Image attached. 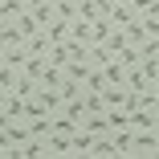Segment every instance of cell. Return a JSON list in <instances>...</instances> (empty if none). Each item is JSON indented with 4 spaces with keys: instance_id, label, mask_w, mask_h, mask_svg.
Instances as JSON below:
<instances>
[{
    "instance_id": "obj_19",
    "label": "cell",
    "mask_w": 159,
    "mask_h": 159,
    "mask_svg": "<svg viewBox=\"0 0 159 159\" xmlns=\"http://www.w3.org/2000/svg\"><path fill=\"white\" fill-rule=\"evenodd\" d=\"M102 94H106V110H114V106H126V94H131V90H126V86H106Z\"/></svg>"
},
{
    "instance_id": "obj_11",
    "label": "cell",
    "mask_w": 159,
    "mask_h": 159,
    "mask_svg": "<svg viewBox=\"0 0 159 159\" xmlns=\"http://www.w3.org/2000/svg\"><path fill=\"white\" fill-rule=\"evenodd\" d=\"M90 155H94V159H118V147H114V139H110V135H98Z\"/></svg>"
},
{
    "instance_id": "obj_10",
    "label": "cell",
    "mask_w": 159,
    "mask_h": 159,
    "mask_svg": "<svg viewBox=\"0 0 159 159\" xmlns=\"http://www.w3.org/2000/svg\"><path fill=\"white\" fill-rule=\"evenodd\" d=\"M25 49L33 53V57H49V49H53V41L45 37V29H41V33H33V37L25 41Z\"/></svg>"
},
{
    "instance_id": "obj_28",
    "label": "cell",
    "mask_w": 159,
    "mask_h": 159,
    "mask_svg": "<svg viewBox=\"0 0 159 159\" xmlns=\"http://www.w3.org/2000/svg\"><path fill=\"white\" fill-rule=\"evenodd\" d=\"M114 4H122V0H102V8H106V12H110V8H114Z\"/></svg>"
},
{
    "instance_id": "obj_2",
    "label": "cell",
    "mask_w": 159,
    "mask_h": 159,
    "mask_svg": "<svg viewBox=\"0 0 159 159\" xmlns=\"http://www.w3.org/2000/svg\"><path fill=\"white\" fill-rule=\"evenodd\" d=\"M25 102H29V98L4 90V94H0V118H25Z\"/></svg>"
},
{
    "instance_id": "obj_22",
    "label": "cell",
    "mask_w": 159,
    "mask_h": 159,
    "mask_svg": "<svg viewBox=\"0 0 159 159\" xmlns=\"http://www.w3.org/2000/svg\"><path fill=\"white\" fill-rule=\"evenodd\" d=\"M53 12H57L61 20H78V0H57Z\"/></svg>"
},
{
    "instance_id": "obj_6",
    "label": "cell",
    "mask_w": 159,
    "mask_h": 159,
    "mask_svg": "<svg viewBox=\"0 0 159 159\" xmlns=\"http://www.w3.org/2000/svg\"><path fill=\"white\" fill-rule=\"evenodd\" d=\"M25 122H29V135H33V139H49L53 135V114H33Z\"/></svg>"
},
{
    "instance_id": "obj_18",
    "label": "cell",
    "mask_w": 159,
    "mask_h": 159,
    "mask_svg": "<svg viewBox=\"0 0 159 159\" xmlns=\"http://www.w3.org/2000/svg\"><path fill=\"white\" fill-rule=\"evenodd\" d=\"M126 45H131V37H126V29H110V37H106V49H110V53L118 57V53H122Z\"/></svg>"
},
{
    "instance_id": "obj_24",
    "label": "cell",
    "mask_w": 159,
    "mask_h": 159,
    "mask_svg": "<svg viewBox=\"0 0 159 159\" xmlns=\"http://www.w3.org/2000/svg\"><path fill=\"white\" fill-rule=\"evenodd\" d=\"M86 90H106V70L94 66V70H90V78H86Z\"/></svg>"
},
{
    "instance_id": "obj_5",
    "label": "cell",
    "mask_w": 159,
    "mask_h": 159,
    "mask_svg": "<svg viewBox=\"0 0 159 159\" xmlns=\"http://www.w3.org/2000/svg\"><path fill=\"white\" fill-rule=\"evenodd\" d=\"M106 16H110V25H114V29H126V25H131L139 12H135V4H131V0H122V4H114Z\"/></svg>"
},
{
    "instance_id": "obj_26",
    "label": "cell",
    "mask_w": 159,
    "mask_h": 159,
    "mask_svg": "<svg viewBox=\"0 0 159 159\" xmlns=\"http://www.w3.org/2000/svg\"><path fill=\"white\" fill-rule=\"evenodd\" d=\"M139 70L147 74V82H155V78H159V57H143V61H139Z\"/></svg>"
},
{
    "instance_id": "obj_12",
    "label": "cell",
    "mask_w": 159,
    "mask_h": 159,
    "mask_svg": "<svg viewBox=\"0 0 159 159\" xmlns=\"http://www.w3.org/2000/svg\"><path fill=\"white\" fill-rule=\"evenodd\" d=\"M12 20H16V29L25 33V41L33 37V33H41V20H37V12H29V8H25L20 16H12Z\"/></svg>"
},
{
    "instance_id": "obj_27",
    "label": "cell",
    "mask_w": 159,
    "mask_h": 159,
    "mask_svg": "<svg viewBox=\"0 0 159 159\" xmlns=\"http://www.w3.org/2000/svg\"><path fill=\"white\" fill-rule=\"evenodd\" d=\"M139 53H143V57H159V37H147V41L139 45Z\"/></svg>"
},
{
    "instance_id": "obj_8",
    "label": "cell",
    "mask_w": 159,
    "mask_h": 159,
    "mask_svg": "<svg viewBox=\"0 0 159 159\" xmlns=\"http://www.w3.org/2000/svg\"><path fill=\"white\" fill-rule=\"evenodd\" d=\"M82 126H86L90 135H110V114H106V110H102V114H86Z\"/></svg>"
},
{
    "instance_id": "obj_25",
    "label": "cell",
    "mask_w": 159,
    "mask_h": 159,
    "mask_svg": "<svg viewBox=\"0 0 159 159\" xmlns=\"http://www.w3.org/2000/svg\"><path fill=\"white\" fill-rule=\"evenodd\" d=\"M118 61H122V66H139V61H143V53H139V45H126V49L118 53Z\"/></svg>"
},
{
    "instance_id": "obj_29",
    "label": "cell",
    "mask_w": 159,
    "mask_h": 159,
    "mask_svg": "<svg viewBox=\"0 0 159 159\" xmlns=\"http://www.w3.org/2000/svg\"><path fill=\"white\" fill-rule=\"evenodd\" d=\"M49 4H57V0H49Z\"/></svg>"
},
{
    "instance_id": "obj_1",
    "label": "cell",
    "mask_w": 159,
    "mask_h": 159,
    "mask_svg": "<svg viewBox=\"0 0 159 159\" xmlns=\"http://www.w3.org/2000/svg\"><path fill=\"white\" fill-rule=\"evenodd\" d=\"M151 155H159V139H155V131H135L131 159H151Z\"/></svg>"
},
{
    "instance_id": "obj_9",
    "label": "cell",
    "mask_w": 159,
    "mask_h": 159,
    "mask_svg": "<svg viewBox=\"0 0 159 159\" xmlns=\"http://www.w3.org/2000/svg\"><path fill=\"white\" fill-rule=\"evenodd\" d=\"M70 37L74 41H86V45H94V20H70Z\"/></svg>"
},
{
    "instance_id": "obj_13",
    "label": "cell",
    "mask_w": 159,
    "mask_h": 159,
    "mask_svg": "<svg viewBox=\"0 0 159 159\" xmlns=\"http://www.w3.org/2000/svg\"><path fill=\"white\" fill-rule=\"evenodd\" d=\"M45 37L57 45V41H70V20H61V16H53L49 25H45Z\"/></svg>"
},
{
    "instance_id": "obj_3",
    "label": "cell",
    "mask_w": 159,
    "mask_h": 159,
    "mask_svg": "<svg viewBox=\"0 0 159 159\" xmlns=\"http://www.w3.org/2000/svg\"><path fill=\"white\" fill-rule=\"evenodd\" d=\"M94 139H98V135H90L86 126H78V131L70 135V155H90L94 151Z\"/></svg>"
},
{
    "instance_id": "obj_15",
    "label": "cell",
    "mask_w": 159,
    "mask_h": 159,
    "mask_svg": "<svg viewBox=\"0 0 159 159\" xmlns=\"http://www.w3.org/2000/svg\"><path fill=\"white\" fill-rule=\"evenodd\" d=\"M78 16L82 20H98V16H106V8H102V0H78Z\"/></svg>"
},
{
    "instance_id": "obj_23",
    "label": "cell",
    "mask_w": 159,
    "mask_h": 159,
    "mask_svg": "<svg viewBox=\"0 0 159 159\" xmlns=\"http://www.w3.org/2000/svg\"><path fill=\"white\" fill-rule=\"evenodd\" d=\"M29 4H25V0H0V16H20Z\"/></svg>"
},
{
    "instance_id": "obj_7",
    "label": "cell",
    "mask_w": 159,
    "mask_h": 159,
    "mask_svg": "<svg viewBox=\"0 0 159 159\" xmlns=\"http://www.w3.org/2000/svg\"><path fill=\"white\" fill-rule=\"evenodd\" d=\"M110 139H114L118 155H131V147H135V126H114V131H110Z\"/></svg>"
},
{
    "instance_id": "obj_20",
    "label": "cell",
    "mask_w": 159,
    "mask_h": 159,
    "mask_svg": "<svg viewBox=\"0 0 159 159\" xmlns=\"http://www.w3.org/2000/svg\"><path fill=\"white\" fill-rule=\"evenodd\" d=\"M126 37H131V45H143L151 33H147V25H143V16H135L131 25H126Z\"/></svg>"
},
{
    "instance_id": "obj_21",
    "label": "cell",
    "mask_w": 159,
    "mask_h": 159,
    "mask_svg": "<svg viewBox=\"0 0 159 159\" xmlns=\"http://www.w3.org/2000/svg\"><path fill=\"white\" fill-rule=\"evenodd\" d=\"M45 147H49V155H70V135H57V131H53V135L45 139Z\"/></svg>"
},
{
    "instance_id": "obj_4",
    "label": "cell",
    "mask_w": 159,
    "mask_h": 159,
    "mask_svg": "<svg viewBox=\"0 0 159 159\" xmlns=\"http://www.w3.org/2000/svg\"><path fill=\"white\" fill-rule=\"evenodd\" d=\"M25 61H29V49H25V45L0 49V66H4V70H25Z\"/></svg>"
},
{
    "instance_id": "obj_17",
    "label": "cell",
    "mask_w": 159,
    "mask_h": 159,
    "mask_svg": "<svg viewBox=\"0 0 159 159\" xmlns=\"http://www.w3.org/2000/svg\"><path fill=\"white\" fill-rule=\"evenodd\" d=\"M126 70H131V66H122V61L114 57L106 66V86H126Z\"/></svg>"
},
{
    "instance_id": "obj_14",
    "label": "cell",
    "mask_w": 159,
    "mask_h": 159,
    "mask_svg": "<svg viewBox=\"0 0 159 159\" xmlns=\"http://www.w3.org/2000/svg\"><path fill=\"white\" fill-rule=\"evenodd\" d=\"M110 61H114V53L106 49V41H94V45H90V66H98V70H106Z\"/></svg>"
},
{
    "instance_id": "obj_16",
    "label": "cell",
    "mask_w": 159,
    "mask_h": 159,
    "mask_svg": "<svg viewBox=\"0 0 159 159\" xmlns=\"http://www.w3.org/2000/svg\"><path fill=\"white\" fill-rule=\"evenodd\" d=\"M41 86H61L66 82V70L61 66H53V61H45V70H41V78H37Z\"/></svg>"
}]
</instances>
